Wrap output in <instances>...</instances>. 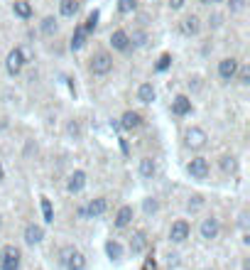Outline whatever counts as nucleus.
<instances>
[{
	"label": "nucleus",
	"instance_id": "1",
	"mask_svg": "<svg viewBox=\"0 0 250 270\" xmlns=\"http://www.w3.org/2000/svg\"><path fill=\"white\" fill-rule=\"evenodd\" d=\"M0 268L3 270H20V251L15 246H5L0 253Z\"/></svg>",
	"mask_w": 250,
	"mask_h": 270
},
{
	"label": "nucleus",
	"instance_id": "2",
	"mask_svg": "<svg viewBox=\"0 0 250 270\" xmlns=\"http://www.w3.org/2000/svg\"><path fill=\"white\" fill-rule=\"evenodd\" d=\"M113 69V57L111 54H106V52H101L96 57L91 59V72L98 74V77H103V74H108Z\"/></svg>",
	"mask_w": 250,
	"mask_h": 270
},
{
	"label": "nucleus",
	"instance_id": "3",
	"mask_svg": "<svg viewBox=\"0 0 250 270\" xmlns=\"http://www.w3.org/2000/svg\"><path fill=\"white\" fill-rule=\"evenodd\" d=\"M206 133L201 130V128H189L187 133H184V143H187V148H192V150H201L204 145H206Z\"/></svg>",
	"mask_w": 250,
	"mask_h": 270
},
{
	"label": "nucleus",
	"instance_id": "4",
	"mask_svg": "<svg viewBox=\"0 0 250 270\" xmlns=\"http://www.w3.org/2000/svg\"><path fill=\"white\" fill-rule=\"evenodd\" d=\"M238 59H233V57H226V59H221L218 61V77L223 79V81H233L235 79V74H238Z\"/></svg>",
	"mask_w": 250,
	"mask_h": 270
},
{
	"label": "nucleus",
	"instance_id": "5",
	"mask_svg": "<svg viewBox=\"0 0 250 270\" xmlns=\"http://www.w3.org/2000/svg\"><path fill=\"white\" fill-rule=\"evenodd\" d=\"M22 66H25V54H22V49H13V52L8 54V61H5L8 74H10V77H18L20 72H22Z\"/></svg>",
	"mask_w": 250,
	"mask_h": 270
},
{
	"label": "nucleus",
	"instance_id": "6",
	"mask_svg": "<svg viewBox=\"0 0 250 270\" xmlns=\"http://www.w3.org/2000/svg\"><path fill=\"white\" fill-rule=\"evenodd\" d=\"M187 172L192 174L194 179H206L209 177V162H206V157H194L192 162L187 165Z\"/></svg>",
	"mask_w": 250,
	"mask_h": 270
},
{
	"label": "nucleus",
	"instance_id": "7",
	"mask_svg": "<svg viewBox=\"0 0 250 270\" xmlns=\"http://www.w3.org/2000/svg\"><path fill=\"white\" fill-rule=\"evenodd\" d=\"M170 238H172L174 243H182V241H187V238H189V224H187L184 219L174 221L172 229H170Z\"/></svg>",
	"mask_w": 250,
	"mask_h": 270
},
{
	"label": "nucleus",
	"instance_id": "8",
	"mask_svg": "<svg viewBox=\"0 0 250 270\" xmlns=\"http://www.w3.org/2000/svg\"><path fill=\"white\" fill-rule=\"evenodd\" d=\"M86 187V172H81V170H76V172L69 174V182H66V189L71 194H78L81 189Z\"/></svg>",
	"mask_w": 250,
	"mask_h": 270
},
{
	"label": "nucleus",
	"instance_id": "9",
	"mask_svg": "<svg viewBox=\"0 0 250 270\" xmlns=\"http://www.w3.org/2000/svg\"><path fill=\"white\" fill-rule=\"evenodd\" d=\"M216 236H218V219H213V216L204 219V221H201V238L213 241Z\"/></svg>",
	"mask_w": 250,
	"mask_h": 270
},
{
	"label": "nucleus",
	"instance_id": "10",
	"mask_svg": "<svg viewBox=\"0 0 250 270\" xmlns=\"http://www.w3.org/2000/svg\"><path fill=\"white\" fill-rule=\"evenodd\" d=\"M106 209H108L106 196H96V199L89 201V207H86L84 212H86V216H101V214H106Z\"/></svg>",
	"mask_w": 250,
	"mask_h": 270
},
{
	"label": "nucleus",
	"instance_id": "11",
	"mask_svg": "<svg viewBox=\"0 0 250 270\" xmlns=\"http://www.w3.org/2000/svg\"><path fill=\"white\" fill-rule=\"evenodd\" d=\"M111 44H113V49H118V52H125V49L130 47V35L123 32V30H116V32L111 35Z\"/></svg>",
	"mask_w": 250,
	"mask_h": 270
},
{
	"label": "nucleus",
	"instance_id": "12",
	"mask_svg": "<svg viewBox=\"0 0 250 270\" xmlns=\"http://www.w3.org/2000/svg\"><path fill=\"white\" fill-rule=\"evenodd\" d=\"M44 238V229L37 226V224H30L27 229H25V243H30V246H35Z\"/></svg>",
	"mask_w": 250,
	"mask_h": 270
},
{
	"label": "nucleus",
	"instance_id": "13",
	"mask_svg": "<svg viewBox=\"0 0 250 270\" xmlns=\"http://www.w3.org/2000/svg\"><path fill=\"white\" fill-rule=\"evenodd\" d=\"M120 125H123L125 130H135V128L142 125V116L135 113V111H128V113H123V118H120Z\"/></svg>",
	"mask_w": 250,
	"mask_h": 270
},
{
	"label": "nucleus",
	"instance_id": "14",
	"mask_svg": "<svg viewBox=\"0 0 250 270\" xmlns=\"http://www.w3.org/2000/svg\"><path fill=\"white\" fill-rule=\"evenodd\" d=\"M172 111H174V116H187V113H192V101L187 96H177L172 101Z\"/></svg>",
	"mask_w": 250,
	"mask_h": 270
},
{
	"label": "nucleus",
	"instance_id": "15",
	"mask_svg": "<svg viewBox=\"0 0 250 270\" xmlns=\"http://www.w3.org/2000/svg\"><path fill=\"white\" fill-rule=\"evenodd\" d=\"M66 270H86V258L81 253L71 251L66 255Z\"/></svg>",
	"mask_w": 250,
	"mask_h": 270
},
{
	"label": "nucleus",
	"instance_id": "16",
	"mask_svg": "<svg viewBox=\"0 0 250 270\" xmlns=\"http://www.w3.org/2000/svg\"><path fill=\"white\" fill-rule=\"evenodd\" d=\"M130 221H133V207H120L116 214V226L118 229H125Z\"/></svg>",
	"mask_w": 250,
	"mask_h": 270
},
{
	"label": "nucleus",
	"instance_id": "17",
	"mask_svg": "<svg viewBox=\"0 0 250 270\" xmlns=\"http://www.w3.org/2000/svg\"><path fill=\"white\" fill-rule=\"evenodd\" d=\"M154 172H157L154 160H152V157H142V160H140V174H142L145 179H152Z\"/></svg>",
	"mask_w": 250,
	"mask_h": 270
},
{
	"label": "nucleus",
	"instance_id": "18",
	"mask_svg": "<svg viewBox=\"0 0 250 270\" xmlns=\"http://www.w3.org/2000/svg\"><path fill=\"white\" fill-rule=\"evenodd\" d=\"M59 13H61L64 18H74L78 13V0H61V3H59Z\"/></svg>",
	"mask_w": 250,
	"mask_h": 270
},
{
	"label": "nucleus",
	"instance_id": "19",
	"mask_svg": "<svg viewBox=\"0 0 250 270\" xmlns=\"http://www.w3.org/2000/svg\"><path fill=\"white\" fill-rule=\"evenodd\" d=\"M13 13H15L18 18L27 20L30 15H32V5H30L27 0H15V3H13Z\"/></svg>",
	"mask_w": 250,
	"mask_h": 270
},
{
	"label": "nucleus",
	"instance_id": "20",
	"mask_svg": "<svg viewBox=\"0 0 250 270\" xmlns=\"http://www.w3.org/2000/svg\"><path fill=\"white\" fill-rule=\"evenodd\" d=\"M154 96H157V94H154V86H152V84H142V86L137 89V98H140L142 103H152Z\"/></svg>",
	"mask_w": 250,
	"mask_h": 270
},
{
	"label": "nucleus",
	"instance_id": "21",
	"mask_svg": "<svg viewBox=\"0 0 250 270\" xmlns=\"http://www.w3.org/2000/svg\"><path fill=\"white\" fill-rule=\"evenodd\" d=\"M199 27H201V25H199V18H196V15H189V18H184V22H182V32H184V35H196Z\"/></svg>",
	"mask_w": 250,
	"mask_h": 270
},
{
	"label": "nucleus",
	"instance_id": "22",
	"mask_svg": "<svg viewBox=\"0 0 250 270\" xmlns=\"http://www.w3.org/2000/svg\"><path fill=\"white\" fill-rule=\"evenodd\" d=\"M106 253H108V258L118 260V258H123V246H120L118 241H108V243H106Z\"/></svg>",
	"mask_w": 250,
	"mask_h": 270
},
{
	"label": "nucleus",
	"instance_id": "23",
	"mask_svg": "<svg viewBox=\"0 0 250 270\" xmlns=\"http://www.w3.org/2000/svg\"><path fill=\"white\" fill-rule=\"evenodd\" d=\"M86 44V30L84 27H76V32H74V37H71V49H81Z\"/></svg>",
	"mask_w": 250,
	"mask_h": 270
},
{
	"label": "nucleus",
	"instance_id": "24",
	"mask_svg": "<svg viewBox=\"0 0 250 270\" xmlns=\"http://www.w3.org/2000/svg\"><path fill=\"white\" fill-rule=\"evenodd\" d=\"M221 170H223V172H235V170H238V162H235L233 155H223V157H221Z\"/></svg>",
	"mask_w": 250,
	"mask_h": 270
},
{
	"label": "nucleus",
	"instance_id": "25",
	"mask_svg": "<svg viewBox=\"0 0 250 270\" xmlns=\"http://www.w3.org/2000/svg\"><path fill=\"white\" fill-rule=\"evenodd\" d=\"M57 20L54 18H44L42 20V32H44V35H47V37H52V35H54V32H57Z\"/></svg>",
	"mask_w": 250,
	"mask_h": 270
},
{
	"label": "nucleus",
	"instance_id": "26",
	"mask_svg": "<svg viewBox=\"0 0 250 270\" xmlns=\"http://www.w3.org/2000/svg\"><path fill=\"white\" fill-rule=\"evenodd\" d=\"M145 233H135L133 236V241H130V248H133V253H142L145 251Z\"/></svg>",
	"mask_w": 250,
	"mask_h": 270
},
{
	"label": "nucleus",
	"instance_id": "27",
	"mask_svg": "<svg viewBox=\"0 0 250 270\" xmlns=\"http://www.w3.org/2000/svg\"><path fill=\"white\" fill-rule=\"evenodd\" d=\"M135 8H137V0H118V13H123V15L133 13Z\"/></svg>",
	"mask_w": 250,
	"mask_h": 270
},
{
	"label": "nucleus",
	"instance_id": "28",
	"mask_svg": "<svg viewBox=\"0 0 250 270\" xmlns=\"http://www.w3.org/2000/svg\"><path fill=\"white\" fill-rule=\"evenodd\" d=\"M42 214H44V221H47V224H52V221H54V212H52L49 199H42Z\"/></svg>",
	"mask_w": 250,
	"mask_h": 270
},
{
	"label": "nucleus",
	"instance_id": "29",
	"mask_svg": "<svg viewBox=\"0 0 250 270\" xmlns=\"http://www.w3.org/2000/svg\"><path fill=\"white\" fill-rule=\"evenodd\" d=\"M96 25H98V13H96V10H94V13L89 15V20H86V25H84V30H86V32H94V30H96Z\"/></svg>",
	"mask_w": 250,
	"mask_h": 270
},
{
	"label": "nucleus",
	"instance_id": "30",
	"mask_svg": "<svg viewBox=\"0 0 250 270\" xmlns=\"http://www.w3.org/2000/svg\"><path fill=\"white\" fill-rule=\"evenodd\" d=\"M66 133L71 135V138H81V128H78L76 120H71V123L66 125Z\"/></svg>",
	"mask_w": 250,
	"mask_h": 270
},
{
	"label": "nucleus",
	"instance_id": "31",
	"mask_svg": "<svg viewBox=\"0 0 250 270\" xmlns=\"http://www.w3.org/2000/svg\"><path fill=\"white\" fill-rule=\"evenodd\" d=\"M157 212V199H145V214Z\"/></svg>",
	"mask_w": 250,
	"mask_h": 270
},
{
	"label": "nucleus",
	"instance_id": "32",
	"mask_svg": "<svg viewBox=\"0 0 250 270\" xmlns=\"http://www.w3.org/2000/svg\"><path fill=\"white\" fill-rule=\"evenodd\" d=\"M201 204H204V199H201L199 194H196V196H192V201H189V212H196Z\"/></svg>",
	"mask_w": 250,
	"mask_h": 270
},
{
	"label": "nucleus",
	"instance_id": "33",
	"mask_svg": "<svg viewBox=\"0 0 250 270\" xmlns=\"http://www.w3.org/2000/svg\"><path fill=\"white\" fill-rule=\"evenodd\" d=\"M170 61H172V59L167 57V54H164V57H159V61H157V72H164V69L170 66Z\"/></svg>",
	"mask_w": 250,
	"mask_h": 270
},
{
	"label": "nucleus",
	"instance_id": "34",
	"mask_svg": "<svg viewBox=\"0 0 250 270\" xmlns=\"http://www.w3.org/2000/svg\"><path fill=\"white\" fill-rule=\"evenodd\" d=\"M240 84H250V66L240 69Z\"/></svg>",
	"mask_w": 250,
	"mask_h": 270
},
{
	"label": "nucleus",
	"instance_id": "35",
	"mask_svg": "<svg viewBox=\"0 0 250 270\" xmlns=\"http://www.w3.org/2000/svg\"><path fill=\"white\" fill-rule=\"evenodd\" d=\"M228 5H231V10H243L245 0H228Z\"/></svg>",
	"mask_w": 250,
	"mask_h": 270
},
{
	"label": "nucleus",
	"instance_id": "36",
	"mask_svg": "<svg viewBox=\"0 0 250 270\" xmlns=\"http://www.w3.org/2000/svg\"><path fill=\"white\" fill-rule=\"evenodd\" d=\"M133 39H135V44H145V35L142 32H135Z\"/></svg>",
	"mask_w": 250,
	"mask_h": 270
},
{
	"label": "nucleus",
	"instance_id": "37",
	"mask_svg": "<svg viewBox=\"0 0 250 270\" xmlns=\"http://www.w3.org/2000/svg\"><path fill=\"white\" fill-rule=\"evenodd\" d=\"M184 3H187V0H170V5H172L174 10H179V8H182Z\"/></svg>",
	"mask_w": 250,
	"mask_h": 270
},
{
	"label": "nucleus",
	"instance_id": "38",
	"mask_svg": "<svg viewBox=\"0 0 250 270\" xmlns=\"http://www.w3.org/2000/svg\"><path fill=\"white\" fill-rule=\"evenodd\" d=\"M3 177H5V170H3V165H0V179H3Z\"/></svg>",
	"mask_w": 250,
	"mask_h": 270
},
{
	"label": "nucleus",
	"instance_id": "39",
	"mask_svg": "<svg viewBox=\"0 0 250 270\" xmlns=\"http://www.w3.org/2000/svg\"><path fill=\"white\" fill-rule=\"evenodd\" d=\"M201 3H204V5H211L213 0H201Z\"/></svg>",
	"mask_w": 250,
	"mask_h": 270
},
{
	"label": "nucleus",
	"instance_id": "40",
	"mask_svg": "<svg viewBox=\"0 0 250 270\" xmlns=\"http://www.w3.org/2000/svg\"><path fill=\"white\" fill-rule=\"evenodd\" d=\"M213 3H221V0H213Z\"/></svg>",
	"mask_w": 250,
	"mask_h": 270
}]
</instances>
